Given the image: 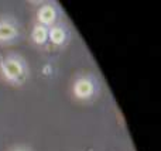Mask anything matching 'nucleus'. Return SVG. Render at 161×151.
I'll return each instance as SVG.
<instances>
[{"instance_id": "nucleus-5", "label": "nucleus", "mask_w": 161, "mask_h": 151, "mask_svg": "<svg viewBox=\"0 0 161 151\" xmlns=\"http://www.w3.org/2000/svg\"><path fill=\"white\" fill-rule=\"evenodd\" d=\"M67 41V30L59 24H54L48 28V42L54 47H62Z\"/></svg>"}, {"instance_id": "nucleus-2", "label": "nucleus", "mask_w": 161, "mask_h": 151, "mask_svg": "<svg viewBox=\"0 0 161 151\" xmlns=\"http://www.w3.org/2000/svg\"><path fill=\"white\" fill-rule=\"evenodd\" d=\"M96 92V84H95L93 78L89 75H80L78 78L74 79L72 85H71V93L76 100L85 102L89 100L95 96Z\"/></svg>"}, {"instance_id": "nucleus-1", "label": "nucleus", "mask_w": 161, "mask_h": 151, "mask_svg": "<svg viewBox=\"0 0 161 151\" xmlns=\"http://www.w3.org/2000/svg\"><path fill=\"white\" fill-rule=\"evenodd\" d=\"M0 75L7 84L21 85L27 78V65L17 55L4 57L0 59Z\"/></svg>"}, {"instance_id": "nucleus-7", "label": "nucleus", "mask_w": 161, "mask_h": 151, "mask_svg": "<svg viewBox=\"0 0 161 151\" xmlns=\"http://www.w3.org/2000/svg\"><path fill=\"white\" fill-rule=\"evenodd\" d=\"M11 151H28V150L24 148V147H16V148H13Z\"/></svg>"}, {"instance_id": "nucleus-6", "label": "nucleus", "mask_w": 161, "mask_h": 151, "mask_svg": "<svg viewBox=\"0 0 161 151\" xmlns=\"http://www.w3.org/2000/svg\"><path fill=\"white\" fill-rule=\"evenodd\" d=\"M30 38H31V41H33V44L38 45V47H42V45H45L48 42V28L36 23V24L33 25V28H31Z\"/></svg>"}, {"instance_id": "nucleus-3", "label": "nucleus", "mask_w": 161, "mask_h": 151, "mask_svg": "<svg viewBox=\"0 0 161 151\" xmlns=\"http://www.w3.org/2000/svg\"><path fill=\"white\" fill-rule=\"evenodd\" d=\"M19 37V25L11 19H0V44L11 42Z\"/></svg>"}, {"instance_id": "nucleus-4", "label": "nucleus", "mask_w": 161, "mask_h": 151, "mask_svg": "<svg viewBox=\"0 0 161 151\" xmlns=\"http://www.w3.org/2000/svg\"><path fill=\"white\" fill-rule=\"evenodd\" d=\"M37 24L44 25V27L50 28L55 24L57 20V8L53 4H42L41 7L37 10Z\"/></svg>"}]
</instances>
